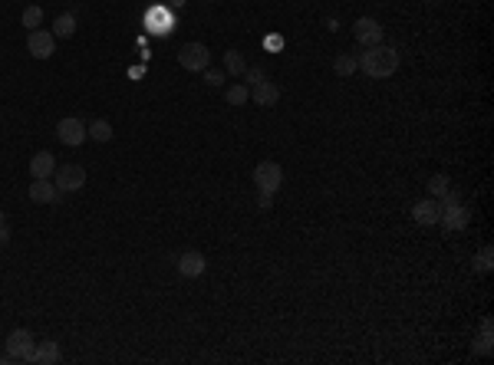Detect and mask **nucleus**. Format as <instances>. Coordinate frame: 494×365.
Instances as JSON below:
<instances>
[{
  "mask_svg": "<svg viewBox=\"0 0 494 365\" xmlns=\"http://www.w3.org/2000/svg\"><path fill=\"white\" fill-rule=\"evenodd\" d=\"M254 185L264 194H277L280 185H283V168L277 162H261L254 168Z\"/></svg>",
  "mask_w": 494,
  "mask_h": 365,
  "instance_id": "4",
  "label": "nucleus"
},
{
  "mask_svg": "<svg viewBox=\"0 0 494 365\" xmlns=\"http://www.w3.org/2000/svg\"><path fill=\"white\" fill-rule=\"evenodd\" d=\"M359 69V63H356V56L353 53H340L336 60H333V73L343 76V79H349V76Z\"/></svg>",
  "mask_w": 494,
  "mask_h": 365,
  "instance_id": "17",
  "label": "nucleus"
},
{
  "mask_svg": "<svg viewBox=\"0 0 494 365\" xmlns=\"http://www.w3.org/2000/svg\"><path fill=\"white\" fill-rule=\"evenodd\" d=\"M359 69L369 76V79H389L399 69V53L395 46H386V43H376V46H366L363 56H356Z\"/></svg>",
  "mask_w": 494,
  "mask_h": 365,
  "instance_id": "1",
  "label": "nucleus"
},
{
  "mask_svg": "<svg viewBox=\"0 0 494 365\" xmlns=\"http://www.w3.org/2000/svg\"><path fill=\"white\" fill-rule=\"evenodd\" d=\"M20 24H24L26 30H40V26H43V7H40V3H30V7L20 13Z\"/></svg>",
  "mask_w": 494,
  "mask_h": 365,
  "instance_id": "19",
  "label": "nucleus"
},
{
  "mask_svg": "<svg viewBox=\"0 0 494 365\" xmlns=\"http://www.w3.org/2000/svg\"><path fill=\"white\" fill-rule=\"evenodd\" d=\"M224 69H211V66H208V69H204V83H208V86L211 89H217V86H224Z\"/></svg>",
  "mask_w": 494,
  "mask_h": 365,
  "instance_id": "23",
  "label": "nucleus"
},
{
  "mask_svg": "<svg viewBox=\"0 0 494 365\" xmlns=\"http://www.w3.org/2000/svg\"><path fill=\"white\" fill-rule=\"evenodd\" d=\"M56 40H69L73 33H76V17L73 13H60L56 20H53V30H50Z\"/></svg>",
  "mask_w": 494,
  "mask_h": 365,
  "instance_id": "16",
  "label": "nucleus"
},
{
  "mask_svg": "<svg viewBox=\"0 0 494 365\" xmlns=\"http://www.w3.org/2000/svg\"><path fill=\"white\" fill-rule=\"evenodd\" d=\"M3 224H7V217H3V211H0V227H3Z\"/></svg>",
  "mask_w": 494,
  "mask_h": 365,
  "instance_id": "28",
  "label": "nucleus"
},
{
  "mask_svg": "<svg viewBox=\"0 0 494 365\" xmlns=\"http://www.w3.org/2000/svg\"><path fill=\"white\" fill-rule=\"evenodd\" d=\"M30 362L33 365H53V362H60V346L53 339H43L33 346V355H30Z\"/></svg>",
  "mask_w": 494,
  "mask_h": 365,
  "instance_id": "15",
  "label": "nucleus"
},
{
  "mask_svg": "<svg viewBox=\"0 0 494 365\" xmlns=\"http://www.w3.org/2000/svg\"><path fill=\"white\" fill-rule=\"evenodd\" d=\"M468 221H471V211L465 207V204H442V217H438V224H442L445 230H465Z\"/></svg>",
  "mask_w": 494,
  "mask_h": 365,
  "instance_id": "10",
  "label": "nucleus"
},
{
  "mask_svg": "<svg viewBox=\"0 0 494 365\" xmlns=\"http://www.w3.org/2000/svg\"><path fill=\"white\" fill-rule=\"evenodd\" d=\"M425 188H429L431 198H445V194L452 191V181H448V175H431Z\"/></svg>",
  "mask_w": 494,
  "mask_h": 365,
  "instance_id": "21",
  "label": "nucleus"
},
{
  "mask_svg": "<svg viewBox=\"0 0 494 365\" xmlns=\"http://www.w3.org/2000/svg\"><path fill=\"white\" fill-rule=\"evenodd\" d=\"M251 99H254V105H264V109H270V105H277V102H280V86H277V83H270V79H264V83L251 86Z\"/></svg>",
  "mask_w": 494,
  "mask_h": 365,
  "instance_id": "12",
  "label": "nucleus"
},
{
  "mask_svg": "<svg viewBox=\"0 0 494 365\" xmlns=\"http://www.w3.org/2000/svg\"><path fill=\"white\" fill-rule=\"evenodd\" d=\"M30 201L33 204H60L63 201V191L53 185V178H33V185L26 188Z\"/></svg>",
  "mask_w": 494,
  "mask_h": 365,
  "instance_id": "9",
  "label": "nucleus"
},
{
  "mask_svg": "<svg viewBox=\"0 0 494 365\" xmlns=\"http://www.w3.org/2000/svg\"><path fill=\"white\" fill-rule=\"evenodd\" d=\"M26 53L33 56V60H50L53 53H56V37H53L50 30H30L26 33Z\"/></svg>",
  "mask_w": 494,
  "mask_h": 365,
  "instance_id": "6",
  "label": "nucleus"
},
{
  "mask_svg": "<svg viewBox=\"0 0 494 365\" xmlns=\"http://www.w3.org/2000/svg\"><path fill=\"white\" fill-rule=\"evenodd\" d=\"M178 66L188 69V73H204L211 66V50L204 43H185L178 50Z\"/></svg>",
  "mask_w": 494,
  "mask_h": 365,
  "instance_id": "2",
  "label": "nucleus"
},
{
  "mask_svg": "<svg viewBox=\"0 0 494 365\" xmlns=\"http://www.w3.org/2000/svg\"><path fill=\"white\" fill-rule=\"evenodd\" d=\"M244 79H247L244 86L251 89V86H257V83H264L267 76H264V69H254V66H247V69H244Z\"/></svg>",
  "mask_w": 494,
  "mask_h": 365,
  "instance_id": "24",
  "label": "nucleus"
},
{
  "mask_svg": "<svg viewBox=\"0 0 494 365\" xmlns=\"http://www.w3.org/2000/svg\"><path fill=\"white\" fill-rule=\"evenodd\" d=\"M270 204H274V194H264V191H257V207H261V211H270Z\"/></svg>",
  "mask_w": 494,
  "mask_h": 365,
  "instance_id": "26",
  "label": "nucleus"
},
{
  "mask_svg": "<svg viewBox=\"0 0 494 365\" xmlns=\"http://www.w3.org/2000/svg\"><path fill=\"white\" fill-rule=\"evenodd\" d=\"M53 185L63 191V194H73V191H79L83 185H86V168L76 164V162L60 164V168L53 171Z\"/></svg>",
  "mask_w": 494,
  "mask_h": 365,
  "instance_id": "3",
  "label": "nucleus"
},
{
  "mask_svg": "<svg viewBox=\"0 0 494 365\" xmlns=\"http://www.w3.org/2000/svg\"><path fill=\"white\" fill-rule=\"evenodd\" d=\"M244 69H247V60H244L241 50H228V53H224V73H228V76H244Z\"/></svg>",
  "mask_w": 494,
  "mask_h": 365,
  "instance_id": "18",
  "label": "nucleus"
},
{
  "mask_svg": "<svg viewBox=\"0 0 494 365\" xmlns=\"http://www.w3.org/2000/svg\"><path fill=\"white\" fill-rule=\"evenodd\" d=\"M56 139L63 142V145H69V148H79V145L89 139L86 122H83V119H76V115H66V119H60V122H56Z\"/></svg>",
  "mask_w": 494,
  "mask_h": 365,
  "instance_id": "5",
  "label": "nucleus"
},
{
  "mask_svg": "<svg viewBox=\"0 0 494 365\" xmlns=\"http://www.w3.org/2000/svg\"><path fill=\"white\" fill-rule=\"evenodd\" d=\"M353 37H356V43H363V46H376V43H382V37H386V26H382L376 17H359L353 24Z\"/></svg>",
  "mask_w": 494,
  "mask_h": 365,
  "instance_id": "7",
  "label": "nucleus"
},
{
  "mask_svg": "<svg viewBox=\"0 0 494 365\" xmlns=\"http://www.w3.org/2000/svg\"><path fill=\"white\" fill-rule=\"evenodd\" d=\"M86 132H89V139L92 142H109L113 139V126H109L106 119H96L92 126H86Z\"/></svg>",
  "mask_w": 494,
  "mask_h": 365,
  "instance_id": "20",
  "label": "nucleus"
},
{
  "mask_svg": "<svg viewBox=\"0 0 494 365\" xmlns=\"http://www.w3.org/2000/svg\"><path fill=\"white\" fill-rule=\"evenodd\" d=\"M412 217H415L422 227L438 224V217H442V204L435 201V198H429V201H418L415 207H412Z\"/></svg>",
  "mask_w": 494,
  "mask_h": 365,
  "instance_id": "13",
  "label": "nucleus"
},
{
  "mask_svg": "<svg viewBox=\"0 0 494 365\" xmlns=\"http://www.w3.org/2000/svg\"><path fill=\"white\" fill-rule=\"evenodd\" d=\"M7 240H10V224L0 227V244H7Z\"/></svg>",
  "mask_w": 494,
  "mask_h": 365,
  "instance_id": "27",
  "label": "nucleus"
},
{
  "mask_svg": "<svg viewBox=\"0 0 494 365\" xmlns=\"http://www.w3.org/2000/svg\"><path fill=\"white\" fill-rule=\"evenodd\" d=\"M224 99H228V105H244V102L251 99V89L241 86V83H238V86H228L224 89Z\"/></svg>",
  "mask_w": 494,
  "mask_h": 365,
  "instance_id": "22",
  "label": "nucleus"
},
{
  "mask_svg": "<svg viewBox=\"0 0 494 365\" xmlns=\"http://www.w3.org/2000/svg\"><path fill=\"white\" fill-rule=\"evenodd\" d=\"M33 346H37V339H33L30 329H13L10 336H7V355H10V359H24V362H30Z\"/></svg>",
  "mask_w": 494,
  "mask_h": 365,
  "instance_id": "8",
  "label": "nucleus"
},
{
  "mask_svg": "<svg viewBox=\"0 0 494 365\" xmlns=\"http://www.w3.org/2000/svg\"><path fill=\"white\" fill-rule=\"evenodd\" d=\"M208 270V260H204V253H198V251H188V253H181L178 257V273L185 280H198Z\"/></svg>",
  "mask_w": 494,
  "mask_h": 365,
  "instance_id": "11",
  "label": "nucleus"
},
{
  "mask_svg": "<svg viewBox=\"0 0 494 365\" xmlns=\"http://www.w3.org/2000/svg\"><path fill=\"white\" fill-rule=\"evenodd\" d=\"M26 168H30V178H53V171H56V158H53V151H37Z\"/></svg>",
  "mask_w": 494,
  "mask_h": 365,
  "instance_id": "14",
  "label": "nucleus"
},
{
  "mask_svg": "<svg viewBox=\"0 0 494 365\" xmlns=\"http://www.w3.org/2000/svg\"><path fill=\"white\" fill-rule=\"evenodd\" d=\"M491 247H481V253H478V260H475V264H478V270H481V273H488V270H491Z\"/></svg>",
  "mask_w": 494,
  "mask_h": 365,
  "instance_id": "25",
  "label": "nucleus"
}]
</instances>
